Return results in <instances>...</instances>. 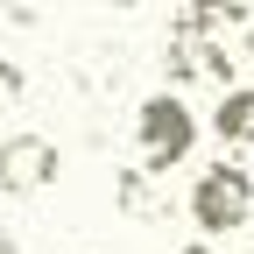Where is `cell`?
I'll list each match as a JSON object with an SVG mask.
<instances>
[{"label":"cell","instance_id":"277c9868","mask_svg":"<svg viewBox=\"0 0 254 254\" xmlns=\"http://www.w3.org/2000/svg\"><path fill=\"white\" fill-rule=\"evenodd\" d=\"M113 205L134 219V226H163V219L177 212V184L134 163V170H120V177H113Z\"/></svg>","mask_w":254,"mask_h":254},{"label":"cell","instance_id":"7a4b0ae2","mask_svg":"<svg viewBox=\"0 0 254 254\" xmlns=\"http://www.w3.org/2000/svg\"><path fill=\"white\" fill-rule=\"evenodd\" d=\"M247 219H254V170H240V163L219 155V163L198 170V184H190V226L205 240H219V233H240Z\"/></svg>","mask_w":254,"mask_h":254},{"label":"cell","instance_id":"6da1fadb","mask_svg":"<svg viewBox=\"0 0 254 254\" xmlns=\"http://www.w3.org/2000/svg\"><path fill=\"white\" fill-rule=\"evenodd\" d=\"M134 141H141V170L170 177L190 148H198V113H190L177 92H148L134 106Z\"/></svg>","mask_w":254,"mask_h":254},{"label":"cell","instance_id":"52a82bcc","mask_svg":"<svg viewBox=\"0 0 254 254\" xmlns=\"http://www.w3.org/2000/svg\"><path fill=\"white\" fill-rule=\"evenodd\" d=\"M0 254H21V247H14V240H7V233H0Z\"/></svg>","mask_w":254,"mask_h":254},{"label":"cell","instance_id":"ba28073f","mask_svg":"<svg viewBox=\"0 0 254 254\" xmlns=\"http://www.w3.org/2000/svg\"><path fill=\"white\" fill-rule=\"evenodd\" d=\"M177 254H212V247H205V240H198V247H177Z\"/></svg>","mask_w":254,"mask_h":254},{"label":"cell","instance_id":"8992f818","mask_svg":"<svg viewBox=\"0 0 254 254\" xmlns=\"http://www.w3.org/2000/svg\"><path fill=\"white\" fill-rule=\"evenodd\" d=\"M21 92H28L21 64H14V57H0V113H14V106H21Z\"/></svg>","mask_w":254,"mask_h":254},{"label":"cell","instance_id":"3957f363","mask_svg":"<svg viewBox=\"0 0 254 254\" xmlns=\"http://www.w3.org/2000/svg\"><path fill=\"white\" fill-rule=\"evenodd\" d=\"M64 170V148L50 134H36V127H21V134H0V190L7 198H36V190H50Z\"/></svg>","mask_w":254,"mask_h":254},{"label":"cell","instance_id":"5b68a950","mask_svg":"<svg viewBox=\"0 0 254 254\" xmlns=\"http://www.w3.org/2000/svg\"><path fill=\"white\" fill-rule=\"evenodd\" d=\"M212 134H219V148H254V85L219 92V106H212Z\"/></svg>","mask_w":254,"mask_h":254},{"label":"cell","instance_id":"9c48e42d","mask_svg":"<svg viewBox=\"0 0 254 254\" xmlns=\"http://www.w3.org/2000/svg\"><path fill=\"white\" fill-rule=\"evenodd\" d=\"M247 57H254V28H247Z\"/></svg>","mask_w":254,"mask_h":254}]
</instances>
